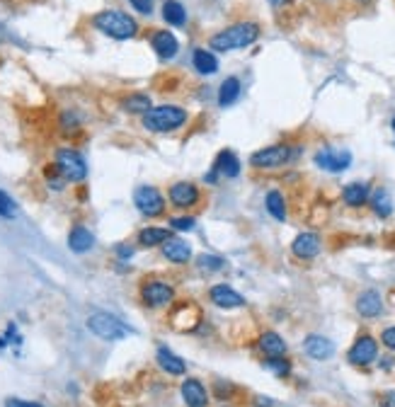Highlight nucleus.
Returning <instances> with one entry per match:
<instances>
[{
    "label": "nucleus",
    "instance_id": "obj_1",
    "mask_svg": "<svg viewBox=\"0 0 395 407\" xmlns=\"http://www.w3.org/2000/svg\"><path fill=\"white\" fill-rule=\"evenodd\" d=\"M260 39V24L257 22H238L231 24V27L221 29L219 34L211 36L209 46L216 49V51H238V49H245Z\"/></svg>",
    "mask_w": 395,
    "mask_h": 407
},
{
    "label": "nucleus",
    "instance_id": "obj_2",
    "mask_svg": "<svg viewBox=\"0 0 395 407\" xmlns=\"http://www.w3.org/2000/svg\"><path fill=\"white\" fill-rule=\"evenodd\" d=\"M92 27L100 29L102 34L112 36V39H131L139 32V24L131 15L121 10H102L92 17Z\"/></svg>",
    "mask_w": 395,
    "mask_h": 407
},
{
    "label": "nucleus",
    "instance_id": "obj_3",
    "mask_svg": "<svg viewBox=\"0 0 395 407\" xmlns=\"http://www.w3.org/2000/svg\"><path fill=\"white\" fill-rule=\"evenodd\" d=\"M187 119H189L187 109L177 107V104H158V107H151L144 114V126L148 131L168 134V131H177L180 126H184Z\"/></svg>",
    "mask_w": 395,
    "mask_h": 407
},
{
    "label": "nucleus",
    "instance_id": "obj_4",
    "mask_svg": "<svg viewBox=\"0 0 395 407\" xmlns=\"http://www.w3.org/2000/svg\"><path fill=\"white\" fill-rule=\"evenodd\" d=\"M54 168L66 182H83L88 177V165H85V158L80 156L73 148H61L56 153V163Z\"/></svg>",
    "mask_w": 395,
    "mask_h": 407
},
{
    "label": "nucleus",
    "instance_id": "obj_5",
    "mask_svg": "<svg viewBox=\"0 0 395 407\" xmlns=\"http://www.w3.org/2000/svg\"><path fill=\"white\" fill-rule=\"evenodd\" d=\"M88 330L95 337L104 339V342L124 339L129 332H131L124 323H121V320H116L114 316H109V313H92V316L88 318Z\"/></svg>",
    "mask_w": 395,
    "mask_h": 407
},
{
    "label": "nucleus",
    "instance_id": "obj_6",
    "mask_svg": "<svg viewBox=\"0 0 395 407\" xmlns=\"http://www.w3.org/2000/svg\"><path fill=\"white\" fill-rule=\"evenodd\" d=\"M291 158H294L291 146L276 144V146H267V148H262V151L252 153V156H250V165L255 170H274V168H281V165H286Z\"/></svg>",
    "mask_w": 395,
    "mask_h": 407
},
{
    "label": "nucleus",
    "instance_id": "obj_7",
    "mask_svg": "<svg viewBox=\"0 0 395 407\" xmlns=\"http://www.w3.org/2000/svg\"><path fill=\"white\" fill-rule=\"evenodd\" d=\"M134 204L141 213L148 216V218H158V216H163L165 206H168V204H165V196L160 194L156 187H151V184H144V187L136 189Z\"/></svg>",
    "mask_w": 395,
    "mask_h": 407
},
{
    "label": "nucleus",
    "instance_id": "obj_8",
    "mask_svg": "<svg viewBox=\"0 0 395 407\" xmlns=\"http://www.w3.org/2000/svg\"><path fill=\"white\" fill-rule=\"evenodd\" d=\"M141 301L148 308H163L175 301V288L165 281H146L141 286Z\"/></svg>",
    "mask_w": 395,
    "mask_h": 407
},
{
    "label": "nucleus",
    "instance_id": "obj_9",
    "mask_svg": "<svg viewBox=\"0 0 395 407\" xmlns=\"http://www.w3.org/2000/svg\"><path fill=\"white\" fill-rule=\"evenodd\" d=\"M347 359L354 363V366H369L371 361L379 359V344L371 335H361L354 342V347L349 349Z\"/></svg>",
    "mask_w": 395,
    "mask_h": 407
},
{
    "label": "nucleus",
    "instance_id": "obj_10",
    "mask_svg": "<svg viewBox=\"0 0 395 407\" xmlns=\"http://www.w3.org/2000/svg\"><path fill=\"white\" fill-rule=\"evenodd\" d=\"M168 196H170L172 206H177V208H192L201 199L199 187H196V184H192V182H175L170 187Z\"/></svg>",
    "mask_w": 395,
    "mask_h": 407
},
{
    "label": "nucleus",
    "instance_id": "obj_11",
    "mask_svg": "<svg viewBox=\"0 0 395 407\" xmlns=\"http://www.w3.org/2000/svg\"><path fill=\"white\" fill-rule=\"evenodd\" d=\"M351 163L349 151H335V148H323L316 153V165L328 172H342L347 170Z\"/></svg>",
    "mask_w": 395,
    "mask_h": 407
},
{
    "label": "nucleus",
    "instance_id": "obj_12",
    "mask_svg": "<svg viewBox=\"0 0 395 407\" xmlns=\"http://www.w3.org/2000/svg\"><path fill=\"white\" fill-rule=\"evenodd\" d=\"M291 252L299 260H313L320 252V236L318 233H301L291 243Z\"/></svg>",
    "mask_w": 395,
    "mask_h": 407
},
{
    "label": "nucleus",
    "instance_id": "obj_13",
    "mask_svg": "<svg viewBox=\"0 0 395 407\" xmlns=\"http://www.w3.org/2000/svg\"><path fill=\"white\" fill-rule=\"evenodd\" d=\"M209 298H211L214 306L226 308V311H231V308H243V306H245V298H243V296H240L238 291H233L231 286H226V283H219V286H214L211 291H209Z\"/></svg>",
    "mask_w": 395,
    "mask_h": 407
},
{
    "label": "nucleus",
    "instance_id": "obj_14",
    "mask_svg": "<svg viewBox=\"0 0 395 407\" xmlns=\"http://www.w3.org/2000/svg\"><path fill=\"white\" fill-rule=\"evenodd\" d=\"M151 46L156 49V54L160 59H175L177 51H180V41L175 39V34L168 32V29H160L151 36Z\"/></svg>",
    "mask_w": 395,
    "mask_h": 407
},
{
    "label": "nucleus",
    "instance_id": "obj_15",
    "mask_svg": "<svg viewBox=\"0 0 395 407\" xmlns=\"http://www.w3.org/2000/svg\"><path fill=\"white\" fill-rule=\"evenodd\" d=\"M304 349H306V354L316 361H325L335 354V344L323 335H308L304 342Z\"/></svg>",
    "mask_w": 395,
    "mask_h": 407
},
{
    "label": "nucleus",
    "instance_id": "obj_16",
    "mask_svg": "<svg viewBox=\"0 0 395 407\" xmlns=\"http://www.w3.org/2000/svg\"><path fill=\"white\" fill-rule=\"evenodd\" d=\"M163 255L165 260L172 264H187L192 260V248H189V243H184L180 238H170L163 243Z\"/></svg>",
    "mask_w": 395,
    "mask_h": 407
},
{
    "label": "nucleus",
    "instance_id": "obj_17",
    "mask_svg": "<svg viewBox=\"0 0 395 407\" xmlns=\"http://www.w3.org/2000/svg\"><path fill=\"white\" fill-rule=\"evenodd\" d=\"M182 400H184V405H187V407H206L209 393H206V388H204L201 381L187 378L182 383Z\"/></svg>",
    "mask_w": 395,
    "mask_h": 407
},
{
    "label": "nucleus",
    "instance_id": "obj_18",
    "mask_svg": "<svg viewBox=\"0 0 395 407\" xmlns=\"http://www.w3.org/2000/svg\"><path fill=\"white\" fill-rule=\"evenodd\" d=\"M356 311H359L361 318H376V316H381V311H384V301H381V293L374 291V288L364 291L359 298H356Z\"/></svg>",
    "mask_w": 395,
    "mask_h": 407
},
{
    "label": "nucleus",
    "instance_id": "obj_19",
    "mask_svg": "<svg viewBox=\"0 0 395 407\" xmlns=\"http://www.w3.org/2000/svg\"><path fill=\"white\" fill-rule=\"evenodd\" d=\"M92 245H95V236H92L88 228H85V226L71 228V233H68V248H71L73 252L83 255V252L92 250Z\"/></svg>",
    "mask_w": 395,
    "mask_h": 407
},
{
    "label": "nucleus",
    "instance_id": "obj_20",
    "mask_svg": "<svg viewBox=\"0 0 395 407\" xmlns=\"http://www.w3.org/2000/svg\"><path fill=\"white\" fill-rule=\"evenodd\" d=\"M369 194H371V187H369L366 182H351V184L344 187L342 199H344L347 206L359 208V206H364V204L369 201Z\"/></svg>",
    "mask_w": 395,
    "mask_h": 407
},
{
    "label": "nucleus",
    "instance_id": "obj_21",
    "mask_svg": "<svg viewBox=\"0 0 395 407\" xmlns=\"http://www.w3.org/2000/svg\"><path fill=\"white\" fill-rule=\"evenodd\" d=\"M214 170L219 172V175L228 177V180H233V177L240 175V160L233 151H221L214 163Z\"/></svg>",
    "mask_w": 395,
    "mask_h": 407
},
{
    "label": "nucleus",
    "instance_id": "obj_22",
    "mask_svg": "<svg viewBox=\"0 0 395 407\" xmlns=\"http://www.w3.org/2000/svg\"><path fill=\"white\" fill-rule=\"evenodd\" d=\"M170 231L168 228H144V231L139 233V245L141 248H158V245H163L165 240H170Z\"/></svg>",
    "mask_w": 395,
    "mask_h": 407
},
{
    "label": "nucleus",
    "instance_id": "obj_23",
    "mask_svg": "<svg viewBox=\"0 0 395 407\" xmlns=\"http://www.w3.org/2000/svg\"><path fill=\"white\" fill-rule=\"evenodd\" d=\"M158 363H160V368L163 371H168L172 376H182L187 368H184V361L180 359L177 354H172L170 349H165V347H160L158 349Z\"/></svg>",
    "mask_w": 395,
    "mask_h": 407
},
{
    "label": "nucleus",
    "instance_id": "obj_24",
    "mask_svg": "<svg viewBox=\"0 0 395 407\" xmlns=\"http://www.w3.org/2000/svg\"><path fill=\"white\" fill-rule=\"evenodd\" d=\"M192 64H194L196 71L201 73V76H214V73L219 71V61H216L214 54L206 51V49H196Z\"/></svg>",
    "mask_w": 395,
    "mask_h": 407
},
{
    "label": "nucleus",
    "instance_id": "obj_25",
    "mask_svg": "<svg viewBox=\"0 0 395 407\" xmlns=\"http://www.w3.org/2000/svg\"><path fill=\"white\" fill-rule=\"evenodd\" d=\"M163 20L172 24V27H182V24L187 22V10H184L182 3H177V0H165Z\"/></svg>",
    "mask_w": 395,
    "mask_h": 407
},
{
    "label": "nucleus",
    "instance_id": "obj_26",
    "mask_svg": "<svg viewBox=\"0 0 395 407\" xmlns=\"http://www.w3.org/2000/svg\"><path fill=\"white\" fill-rule=\"evenodd\" d=\"M260 349L267 356H284L286 354V342L276 332H264L260 337Z\"/></svg>",
    "mask_w": 395,
    "mask_h": 407
},
{
    "label": "nucleus",
    "instance_id": "obj_27",
    "mask_svg": "<svg viewBox=\"0 0 395 407\" xmlns=\"http://www.w3.org/2000/svg\"><path fill=\"white\" fill-rule=\"evenodd\" d=\"M238 97H240V80L233 78V76L226 78L224 83H221V90H219V104L221 107H231Z\"/></svg>",
    "mask_w": 395,
    "mask_h": 407
},
{
    "label": "nucleus",
    "instance_id": "obj_28",
    "mask_svg": "<svg viewBox=\"0 0 395 407\" xmlns=\"http://www.w3.org/2000/svg\"><path fill=\"white\" fill-rule=\"evenodd\" d=\"M264 204H267V211L271 213V218L286 221V201H284L281 192L271 189V192H267V196H264Z\"/></svg>",
    "mask_w": 395,
    "mask_h": 407
},
{
    "label": "nucleus",
    "instance_id": "obj_29",
    "mask_svg": "<svg viewBox=\"0 0 395 407\" xmlns=\"http://www.w3.org/2000/svg\"><path fill=\"white\" fill-rule=\"evenodd\" d=\"M371 208L381 218H388L393 213V201H391V194L386 189H376L374 196H371Z\"/></svg>",
    "mask_w": 395,
    "mask_h": 407
},
{
    "label": "nucleus",
    "instance_id": "obj_30",
    "mask_svg": "<svg viewBox=\"0 0 395 407\" xmlns=\"http://www.w3.org/2000/svg\"><path fill=\"white\" fill-rule=\"evenodd\" d=\"M153 104H151V97L148 95H141V92H134V95H129L124 100V109L126 112H148Z\"/></svg>",
    "mask_w": 395,
    "mask_h": 407
},
{
    "label": "nucleus",
    "instance_id": "obj_31",
    "mask_svg": "<svg viewBox=\"0 0 395 407\" xmlns=\"http://www.w3.org/2000/svg\"><path fill=\"white\" fill-rule=\"evenodd\" d=\"M267 368H271L279 378H286V376L291 373V363H289V359H281V356H269Z\"/></svg>",
    "mask_w": 395,
    "mask_h": 407
},
{
    "label": "nucleus",
    "instance_id": "obj_32",
    "mask_svg": "<svg viewBox=\"0 0 395 407\" xmlns=\"http://www.w3.org/2000/svg\"><path fill=\"white\" fill-rule=\"evenodd\" d=\"M15 216H17L15 201H12L10 194H5L3 189H0V218H15Z\"/></svg>",
    "mask_w": 395,
    "mask_h": 407
},
{
    "label": "nucleus",
    "instance_id": "obj_33",
    "mask_svg": "<svg viewBox=\"0 0 395 407\" xmlns=\"http://www.w3.org/2000/svg\"><path fill=\"white\" fill-rule=\"evenodd\" d=\"M194 226H196V221L192 218V216H177V218H170L172 231L189 233V231H194Z\"/></svg>",
    "mask_w": 395,
    "mask_h": 407
},
{
    "label": "nucleus",
    "instance_id": "obj_34",
    "mask_svg": "<svg viewBox=\"0 0 395 407\" xmlns=\"http://www.w3.org/2000/svg\"><path fill=\"white\" fill-rule=\"evenodd\" d=\"M196 264H199V269H204V271L224 269V260H221V257H216V255H201L199 260H196Z\"/></svg>",
    "mask_w": 395,
    "mask_h": 407
},
{
    "label": "nucleus",
    "instance_id": "obj_35",
    "mask_svg": "<svg viewBox=\"0 0 395 407\" xmlns=\"http://www.w3.org/2000/svg\"><path fill=\"white\" fill-rule=\"evenodd\" d=\"M134 5V10H139L141 15H151L153 12V0H129Z\"/></svg>",
    "mask_w": 395,
    "mask_h": 407
},
{
    "label": "nucleus",
    "instance_id": "obj_36",
    "mask_svg": "<svg viewBox=\"0 0 395 407\" xmlns=\"http://www.w3.org/2000/svg\"><path fill=\"white\" fill-rule=\"evenodd\" d=\"M5 407H44V405L29 403V400H20V398H8L5 400Z\"/></svg>",
    "mask_w": 395,
    "mask_h": 407
},
{
    "label": "nucleus",
    "instance_id": "obj_37",
    "mask_svg": "<svg viewBox=\"0 0 395 407\" xmlns=\"http://www.w3.org/2000/svg\"><path fill=\"white\" fill-rule=\"evenodd\" d=\"M381 339H384V344L388 349L395 351V328H386L384 332H381Z\"/></svg>",
    "mask_w": 395,
    "mask_h": 407
},
{
    "label": "nucleus",
    "instance_id": "obj_38",
    "mask_svg": "<svg viewBox=\"0 0 395 407\" xmlns=\"http://www.w3.org/2000/svg\"><path fill=\"white\" fill-rule=\"evenodd\" d=\"M381 407H395V391L384 393V398H381Z\"/></svg>",
    "mask_w": 395,
    "mask_h": 407
},
{
    "label": "nucleus",
    "instance_id": "obj_39",
    "mask_svg": "<svg viewBox=\"0 0 395 407\" xmlns=\"http://www.w3.org/2000/svg\"><path fill=\"white\" fill-rule=\"evenodd\" d=\"M116 252H119L121 260H129V257L134 255V250H131V248H126V245H119V248H116Z\"/></svg>",
    "mask_w": 395,
    "mask_h": 407
},
{
    "label": "nucleus",
    "instance_id": "obj_40",
    "mask_svg": "<svg viewBox=\"0 0 395 407\" xmlns=\"http://www.w3.org/2000/svg\"><path fill=\"white\" fill-rule=\"evenodd\" d=\"M255 405H257V407H271L274 403H271L269 398H262V396H257V398H255Z\"/></svg>",
    "mask_w": 395,
    "mask_h": 407
},
{
    "label": "nucleus",
    "instance_id": "obj_41",
    "mask_svg": "<svg viewBox=\"0 0 395 407\" xmlns=\"http://www.w3.org/2000/svg\"><path fill=\"white\" fill-rule=\"evenodd\" d=\"M381 368H393V356H384V361H381Z\"/></svg>",
    "mask_w": 395,
    "mask_h": 407
},
{
    "label": "nucleus",
    "instance_id": "obj_42",
    "mask_svg": "<svg viewBox=\"0 0 395 407\" xmlns=\"http://www.w3.org/2000/svg\"><path fill=\"white\" fill-rule=\"evenodd\" d=\"M269 3L274 5V8H284V5H289L291 0H269Z\"/></svg>",
    "mask_w": 395,
    "mask_h": 407
},
{
    "label": "nucleus",
    "instance_id": "obj_43",
    "mask_svg": "<svg viewBox=\"0 0 395 407\" xmlns=\"http://www.w3.org/2000/svg\"><path fill=\"white\" fill-rule=\"evenodd\" d=\"M393 131H395V119H393Z\"/></svg>",
    "mask_w": 395,
    "mask_h": 407
}]
</instances>
